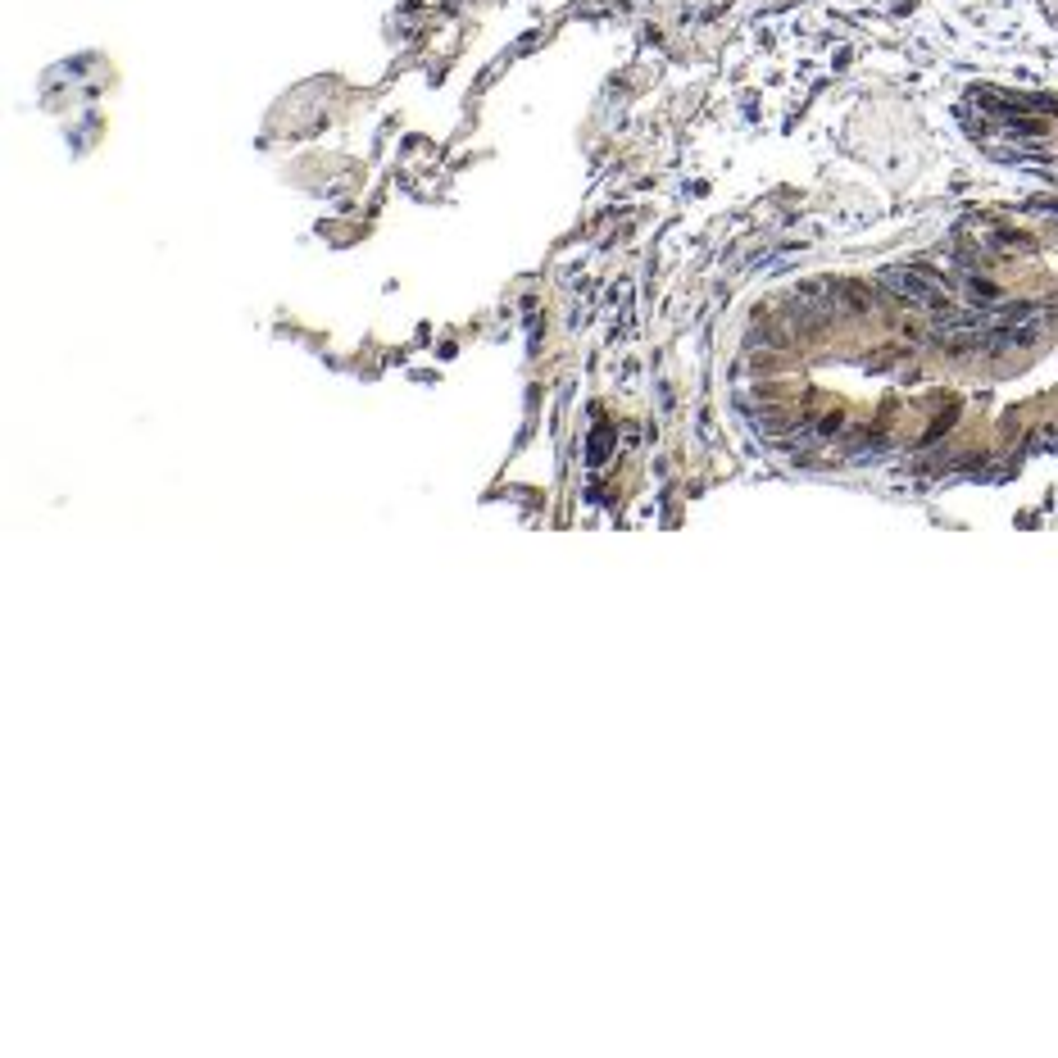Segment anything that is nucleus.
Returning <instances> with one entry per match:
<instances>
[{
  "label": "nucleus",
  "mask_w": 1058,
  "mask_h": 1058,
  "mask_svg": "<svg viewBox=\"0 0 1058 1058\" xmlns=\"http://www.w3.org/2000/svg\"><path fill=\"white\" fill-rule=\"evenodd\" d=\"M886 282H890V287H895V291H900L904 300H913V305H931V309L940 305V291L931 287V282H922L918 273H895V268H890V273H886Z\"/></svg>",
  "instance_id": "1"
}]
</instances>
